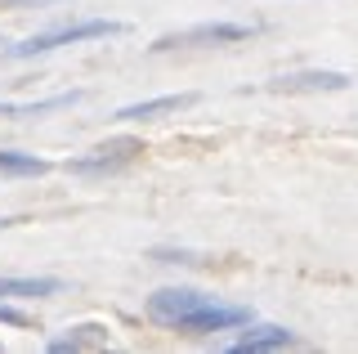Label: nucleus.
I'll use <instances>...</instances> for the list:
<instances>
[{
  "instance_id": "obj_1",
  "label": "nucleus",
  "mask_w": 358,
  "mask_h": 354,
  "mask_svg": "<svg viewBox=\"0 0 358 354\" xmlns=\"http://www.w3.org/2000/svg\"><path fill=\"white\" fill-rule=\"evenodd\" d=\"M148 318L184 337H210V332L246 327L255 314L246 305H220L215 296L193 292V287H162L148 296Z\"/></svg>"
},
{
  "instance_id": "obj_2",
  "label": "nucleus",
  "mask_w": 358,
  "mask_h": 354,
  "mask_svg": "<svg viewBox=\"0 0 358 354\" xmlns=\"http://www.w3.org/2000/svg\"><path fill=\"white\" fill-rule=\"evenodd\" d=\"M126 23H112V18H81V23H59L50 31H36L22 45H9V59H36V54L63 50V45H81V41H99V36H121Z\"/></svg>"
},
{
  "instance_id": "obj_3",
  "label": "nucleus",
  "mask_w": 358,
  "mask_h": 354,
  "mask_svg": "<svg viewBox=\"0 0 358 354\" xmlns=\"http://www.w3.org/2000/svg\"><path fill=\"white\" fill-rule=\"evenodd\" d=\"M255 23H229V18H215V23H193V27H179L171 36H157L152 41V54H166V50H188V45H238V41H251L255 36Z\"/></svg>"
},
{
  "instance_id": "obj_4",
  "label": "nucleus",
  "mask_w": 358,
  "mask_h": 354,
  "mask_svg": "<svg viewBox=\"0 0 358 354\" xmlns=\"http://www.w3.org/2000/svg\"><path fill=\"white\" fill-rule=\"evenodd\" d=\"M139 153H143V139L121 135V139H108V143H99V148H90L85 157H72L67 171L72 175H112V171H121V166H130Z\"/></svg>"
},
{
  "instance_id": "obj_5",
  "label": "nucleus",
  "mask_w": 358,
  "mask_h": 354,
  "mask_svg": "<svg viewBox=\"0 0 358 354\" xmlns=\"http://www.w3.org/2000/svg\"><path fill=\"white\" fill-rule=\"evenodd\" d=\"M345 85H350V76H345V72L322 68V72H287V76H273V81H268V90H273V94H309V90H345Z\"/></svg>"
},
{
  "instance_id": "obj_6",
  "label": "nucleus",
  "mask_w": 358,
  "mask_h": 354,
  "mask_svg": "<svg viewBox=\"0 0 358 354\" xmlns=\"http://www.w3.org/2000/svg\"><path fill=\"white\" fill-rule=\"evenodd\" d=\"M201 94H162V99H143V104H126V108H117V121H152V117H171V113H184V108H193Z\"/></svg>"
},
{
  "instance_id": "obj_7",
  "label": "nucleus",
  "mask_w": 358,
  "mask_h": 354,
  "mask_svg": "<svg viewBox=\"0 0 358 354\" xmlns=\"http://www.w3.org/2000/svg\"><path fill=\"white\" fill-rule=\"evenodd\" d=\"M296 332H291V327H278V323H260V327H251V332H246V337H238V341H233V354H264V350H291V346H296Z\"/></svg>"
},
{
  "instance_id": "obj_8",
  "label": "nucleus",
  "mask_w": 358,
  "mask_h": 354,
  "mask_svg": "<svg viewBox=\"0 0 358 354\" xmlns=\"http://www.w3.org/2000/svg\"><path fill=\"white\" fill-rule=\"evenodd\" d=\"M63 278L50 274H27V278H0V301H31V296H59Z\"/></svg>"
},
{
  "instance_id": "obj_9",
  "label": "nucleus",
  "mask_w": 358,
  "mask_h": 354,
  "mask_svg": "<svg viewBox=\"0 0 358 354\" xmlns=\"http://www.w3.org/2000/svg\"><path fill=\"white\" fill-rule=\"evenodd\" d=\"M54 166L36 157V153H14V148H0V175H14V180H36V175H50Z\"/></svg>"
},
{
  "instance_id": "obj_10",
  "label": "nucleus",
  "mask_w": 358,
  "mask_h": 354,
  "mask_svg": "<svg viewBox=\"0 0 358 354\" xmlns=\"http://www.w3.org/2000/svg\"><path fill=\"white\" fill-rule=\"evenodd\" d=\"M72 337H59V341H50V350L54 354H67V350H81V346H108V327H94V323H85V327H67Z\"/></svg>"
},
{
  "instance_id": "obj_11",
  "label": "nucleus",
  "mask_w": 358,
  "mask_h": 354,
  "mask_svg": "<svg viewBox=\"0 0 358 354\" xmlns=\"http://www.w3.org/2000/svg\"><path fill=\"white\" fill-rule=\"evenodd\" d=\"M81 104V90L59 94V99H41V104H0V117H36V113H54V108H72Z\"/></svg>"
},
{
  "instance_id": "obj_12",
  "label": "nucleus",
  "mask_w": 358,
  "mask_h": 354,
  "mask_svg": "<svg viewBox=\"0 0 358 354\" xmlns=\"http://www.w3.org/2000/svg\"><path fill=\"white\" fill-rule=\"evenodd\" d=\"M0 323H9V327H27V314H18V309H9V301H0Z\"/></svg>"
},
{
  "instance_id": "obj_13",
  "label": "nucleus",
  "mask_w": 358,
  "mask_h": 354,
  "mask_svg": "<svg viewBox=\"0 0 358 354\" xmlns=\"http://www.w3.org/2000/svg\"><path fill=\"white\" fill-rule=\"evenodd\" d=\"M41 5H59V0H0V9H41Z\"/></svg>"
},
{
  "instance_id": "obj_14",
  "label": "nucleus",
  "mask_w": 358,
  "mask_h": 354,
  "mask_svg": "<svg viewBox=\"0 0 358 354\" xmlns=\"http://www.w3.org/2000/svg\"><path fill=\"white\" fill-rule=\"evenodd\" d=\"M14 225H18L14 215H0V229H14Z\"/></svg>"
},
{
  "instance_id": "obj_15",
  "label": "nucleus",
  "mask_w": 358,
  "mask_h": 354,
  "mask_svg": "<svg viewBox=\"0 0 358 354\" xmlns=\"http://www.w3.org/2000/svg\"><path fill=\"white\" fill-rule=\"evenodd\" d=\"M0 45H5V41H0Z\"/></svg>"
}]
</instances>
